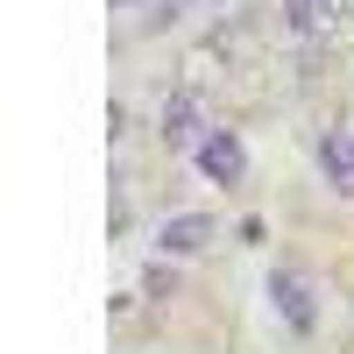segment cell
<instances>
[{"instance_id": "6da1fadb", "label": "cell", "mask_w": 354, "mask_h": 354, "mask_svg": "<svg viewBox=\"0 0 354 354\" xmlns=\"http://www.w3.org/2000/svg\"><path fill=\"white\" fill-rule=\"evenodd\" d=\"M205 135H213V121H205V100H198V93H170V100H163V142L198 156Z\"/></svg>"}, {"instance_id": "7a4b0ae2", "label": "cell", "mask_w": 354, "mask_h": 354, "mask_svg": "<svg viewBox=\"0 0 354 354\" xmlns=\"http://www.w3.org/2000/svg\"><path fill=\"white\" fill-rule=\"evenodd\" d=\"M270 305H277V319L290 333H312L319 326V305H312V283L298 277V270H270Z\"/></svg>"}, {"instance_id": "3957f363", "label": "cell", "mask_w": 354, "mask_h": 354, "mask_svg": "<svg viewBox=\"0 0 354 354\" xmlns=\"http://www.w3.org/2000/svg\"><path fill=\"white\" fill-rule=\"evenodd\" d=\"M319 170H326V185L340 198H354V121H333L319 135Z\"/></svg>"}, {"instance_id": "277c9868", "label": "cell", "mask_w": 354, "mask_h": 354, "mask_svg": "<svg viewBox=\"0 0 354 354\" xmlns=\"http://www.w3.org/2000/svg\"><path fill=\"white\" fill-rule=\"evenodd\" d=\"M192 163L213 177V185H241V177H248V149H241V135H227V128L205 135V149H198Z\"/></svg>"}, {"instance_id": "5b68a950", "label": "cell", "mask_w": 354, "mask_h": 354, "mask_svg": "<svg viewBox=\"0 0 354 354\" xmlns=\"http://www.w3.org/2000/svg\"><path fill=\"white\" fill-rule=\"evenodd\" d=\"M205 241H213V220H205V213H170L156 227V248L163 255H198Z\"/></svg>"}, {"instance_id": "8992f818", "label": "cell", "mask_w": 354, "mask_h": 354, "mask_svg": "<svg viewBox=\"0 0 354 354\" xmlns=\"http://www.w3.org/2000/svg\"><path fill=\"white\" fill-rule=\"evenodd\" d=\"M283 21L298 28V36H333L340 0H283Z\"/></svg>"}, {"instance_id": "52a82bcc", "label": "cell", "mask_w": 354, "mask_h": 354, "mask_svg": "<svg viewBox=\"0 0 354 354\" xmlns=\"http://www.w3.org/2000/svg\"><path fill=\"white\" fill-rule=\"evenodd\" d=\"M113 8H121V15H135V8H149V21H156V28H170L177 15H185V0H113Z\"/></svg>"}]
</instances>
